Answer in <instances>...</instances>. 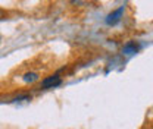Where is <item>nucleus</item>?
<instances>
[{
    "label": "nucleus",
    "mask_w": 153,
    "mask_h": 129,
    "mask_svg": "<svg viewBox=\"0 0 153 129\" xmlns=\"http://www.w3.org/2000/svg\"><path fill=\"white\" fill-rule=\"evenodd\" d=\"M60 82H62V79H60L59 75H52V76L46 78V79L41 82V87H43V88H53V87L60 85Z\"/></svg>",
    "instance_id": "f257e3e1"
},
{
    "label": "nucleus",
    "mask_w": 153,
    "mask_h": 129,
    "mask_svg": "<svg viewBox=\"0 0 153 129\" xmlns=\"http://www.w3.org/2000/svg\"><path fill=\"white\" fill-rule=\"evenodd\" d=\"M122 12H124V6H122V7H119L118 10H115L114 13H111V15H109V18H108V24H109V25L116 24V22L119 21V16L122 15Z\"/></svg>",
    "instance_id": "f03ea898"
},
{
    "label": "nucleus",
    "mask_w": 153,
    "mask_h": 129,
    "mask_svg": "<svg viewBox=\"0 0 153 129\" xmlns=\"http://www.w3.org/2000/svg\"><path fill=\"white\" fill-rule=\"evenodd\" d=\"M37 79H38V75L36 72H28V74L24 75V81H27V82H34Z\"/></svg>",
    "instance_id": "7ed1b4c3"
},
{
    "label": "nucleus",
    "mask_w": 153,
    "mask_h": 129,
    "mask_svg": "<svg viewBox=\"0 0 153 129\" xmlns=\"http://www.w3.org/2000/svg\"><path fill=\"white\" fill-rule=\"evenodd\" d=\"M128 50L135 52V50H137V46H134V44H128V46H125V52H128Z\"/></svg>",
    "instance_id": "20e7f679"
},
{
    "label": "nucleus",
    "mask_w": 153,
    "mask_h": 129,
    "mask_svg": "<svg viewBox=\"0 0 153 129\" xmlns=\"http://www.w3.org/2000/svg\"><path fill=\"white\" fill-rule=\"evenodd\" d=\"M4 16H6V13H4V10H1V9H0V18H4Z\"/></svg>",
    "instance_id": "39448f33"
}]
</instances>
